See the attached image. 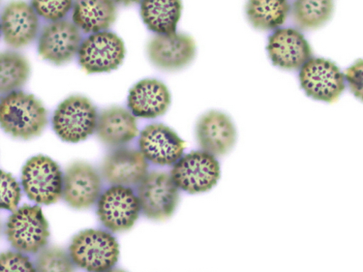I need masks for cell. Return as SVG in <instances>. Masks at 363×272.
I'll use <instances>...</instances> for the list:
<instances>
[{
    "label": "cell",
    "instance_id": "obj_1",
    "mask_svg": "<svg viewBox=\"0 0 363 272\" xmlns=\"http://www.w3.org/2000/svg\"><path fill=\"white\" fill-rule=\"evenodd\" d=\"M48 125V110L35 96L15 91L0 98V127L12 137L31 140Z\"/></svg>",
    "mask_w": 363,
    "mask_h": 272
},
{
    "label": "cell",
    "instance_id": "obj_2",
    "mask_svg": "<svg viewBox=\"0 0 363 272\" xmlns=\"http://www.w3.org/2000/svg\"><path fill=\"white\" fill-rule=\"evenodd\" d=\"M119 246L109 232L101 230H86L72 239L69 256L77 266L88 272H102L117 264Z\"/></svg>",
    "mask_w": 363,
    "mask_h": 272
},
{
    "label": "cell",
    "instance_id": "obj_3",
    "mask_svg": "<svg viewBox=\"0 0 363 272\" xmlns=\"http://www.w3.org/2000/svg\"><path fill=\"white\" fill-rule=\"evenodd\" d=\"M11 245L22 254H38L45 248L50 237L49 225L38 205L23 206L13 211L6 227Z\"/></svg>",
    "mask_w": 363,
    "mask_h": 272
},
{
    "label": "cell",
    "instance_id": "obj_4",
    "mask_svg": "<svg viewBox=\"0 0 363 272\" xmlns=\"http://www.w3.org/2000/svg\"><path fill=\"white\" fill-rule=\"evenodd\" d=\"M97 123L96 107L81 96H71L60 103L52 120L53 130L58 137L72 143L84 141L92 135Z\"/></svg>",
    "mask_w": 363,
    "mask_h": 272
},
{
    "label": "cell",
    "instance_id": "obj_5",
    "mask_svg": "<svg viewBox=\"0 0 363 272\" xmlns=\"http://www.w3.org/2000/svg\"><path fill=\"white\" fill-rule=\"evenodd\" d=\"M170 176L178 189L190 194L203 193L218 183L220 165L204 151H193L174 164Z\"/></svg>",
    "mask_w": 363,
    "mask_h": 272
},
{
    "label": "cell",
    "instance_id": "obj_6",
    "mask_svg": "<svg viewBox=\"0 0 363 272\" xmlns=\"http://www.w3.org/2000/svg\"><path fill=\"white\" fill-rule=\"evenodd\" d=\"M21 181L28 198L38 204L51 205L63 196V173L49 157L29 159L23 168Z\"/></svg>",
    "mask_w": 363,
    "mask_h": 272
},
{
    "label": "cell",
    "instance_id": "obj_7",
    "mask_svg": "<svg viewBox=\"0 0 363 272\" xmlns=\"http://www.w3.org/2000/svg\"><path fill=\"white\" fill-rule=\"evenodd\" d=\"M137 196L146 217L163 221L174 214L179 193L169 174L152 171L148 173L138 185Z\"/></svg>",
    "mask_w": 363,
    "mask_h": 272
},
{
    "label": "cell",
    "instance_id": "obj_8",
    "mask_svg": "<svg viewBox=\"0 0 363 272\" xmlns=\"http://www.w3.org/2000/svg\"><path fill=\"white\" fill-rule=\"evenodd\" d=\"M125 53L122 39L113 33L103 32L82 42L79 63L87 74L111 72L122 65Z\"/></svg>",
    "mask_w": 363,
    "mask_h": 272
},
{
    "label": "cell",
    "instance_id": "obj_9",
    "mask_svg": "<svg viewBox=\"0 0 363 272\" xmlns=\"http://www.w3.org/2000/svg\"><path fill=\"white\" fill-rule=\"evenodd\" d=\"M140 211L138 198L130 187L113 186L98 200L99 218L112 232L130 230L138 220Z\"/></svg>",
    "mask_w": 363,
    "mask_h": 272
},
{
    "label": "cell",
    "instance_id": "obj_10",
    "mask_svg": "<svg viewBox=\"0 0 363 272\" xmlns=\"http://www.w3.org/2000/svg\"><path fill=\"white\" fill-rule=\"evenodd\" d=\"M301 86L317 101L335 103L345 89V75L328 60L311 58L301 68Z\"/></svg>",
    "mask_w": 363,
    "mask_h": 272
},
{
    "label": "cell",
    "instance_id": "obj_11",
    "mask_svg": "<svg viewBox=\"0 0 363 272\" xmlns=\"http://www.w3.org/2000/svg\"><path fill=\"white\" fill-rule=\"evenodd\" d=\"M81 43L80 30L74 23L67 20L50 22L40 34L38 52L42 58L60 66L71 62Z\"/></svg>",
    "mask_w": 363,
    "mask_h": 272
},
{
    "label": "cell",
    "instance_id": "obj_12",
    "mask_svg": "<svg viewBox=\"0 0 363 272\" xmlns=\"http://www.w3.org/2000/svg\"><path fill=\"white\" fill-rule=\"evenodd\" d=\"M138 144L146 161L162 166L174 165L183 157L186 147L185 141L162 124L147 126L140 133Z\"/></svg>",
    "mask_w": 363,
    "mask_h": 272
},
{
    "label": "cell",
    "instance_id": "obj_13",
    "mask_svg": "<svg viewBox=\"0 0 363 272\" xmlns=\"http://www.w3.org/2000/svg\"><path fill=\"white\" fill-rule=\"evenodd\" d=\"M102 180L98 171L89 164L76 162L64 176L63 197L73 208L92 207L101 196Z\"/></svg>",
    "mask_w": 363,
    "mask_h": 272
},
{
    "label": "cell",
    "instance_id": "obj_14",
    "mask_svg": "<svg viewBox=\"0 0 363 272\" xmlns=\"http://www.w3.org/2000/svg\"><path fill=\"white\" fill-rule=\"evenodd\" d=\"M147 51L150 62L165 71H176L189 65L196 52L193 38L185 34L157 35L149 42Z\"/></svg>",
    "mask_w": 363,
    "mask_h": 272
},
{
    "label": "cell",
    "instance_id": "obj_15",
    "mask_svg": "<svg viewBox=\"0 0 363 272\" xmlns=\"http://www.w3.org/2000/svg\"><path fill=\"white\" fill-rule=\"evenodd\" d=\"M0 27L9 46L14 49L23 48L32 44L38 37L39 17L32 6L14 2L4 9Z\"/></svg>",
    "mask_w": 363,
    "mask_h": 272
},
{
    "label": "cell",
    "instance_id": "obj_16",
    "mask_svg": "<svg viewBox=\"0 0 363 272\" xmlns=\"http://www.w3.org/2000/svg\"><path fill=\"white\" fill-rule=\"evenodd\" d=\"M236 136L231 118L220 111H208L197 123L196 137L200 147L215 157L228 154L235 144Z\"/></svg>",
    "mask_w": 363,
    "mask_h": 272
},
{
    "label": "cell",
    "instance_id": "obj_17",
    "mask_svg": "<svg viewBox=\"0 0 363 272\" xmlns=\"http://www.w3.org/2000/svg\"><path fill=\"white\" fill-rule=\"evenodd\" d=\"M267 50L274 66L297 70L312 58L310 44L297 30L280 28L269 38Z\"/></svg>",
    "mask_w": 363,
    "mask_h": 272
},
{
    "label": "cell",
    "instance_id": "obj_18",
    "mask_svg": "<svg viewBox=\"0 0 363 272\" xmlns=\"http://www.w3.org/2000/svg\"><path fill=\"white\" fill-rule=\"evenodd\" d=\"M148 164L139 150L119 148L105 159L102 174L108 183L130 187L139 185L148 174Z\"/></svg>",
    "mask_w": 363,
    "mask_h": 272
},
{
    "label": "cell",
    "instance_id": "obj_19",
    "mask_svg": "<svg viewBox=\"0 0 363 272\" xmlns=\"http://www.w3.org/2000/svg\"><path fill=\"white\" fill-rule=\"evenodd\" d=\"M171 104L167 86L157 79H144L130 91L128 105L135 117L156 118L165 114Z\"/></svg>",
    "mask_w": 363,
    "mask_h": 272
},
{
    "label": "cell",
    "instance_id": "obj_20",
    "mask_svg": "<svg viewBox=\"0 0 363 272\" xmlns=\"http://www.w3.org/2000/svg\"><path fill=\"white\" fill-rule=\"evenodd\" d=\"M96 131L100 140L110 146L127 144L139 134L137 120L132 113L116 106L101 113L98 117Z\"/></svg>",
    "mask_w": 363,
    "mask_h": 272
},
{
    "label": "cell",
    "instance_id": "obj_21",
    "mask_svg": "<svg viewBox=\"0 0 363 272\" xmlns=\"http://www.w3.org/2000/svg\"><path fill=\"white\" fill-rule=\"evenodd\" d=\"M116 18V6L113 1H77L73 6V22L84 33L106 32Z\"/></svg>",
    "mask_w": 363,
    "mask_h": 272
},
{
    "label": "cell",
    "instance_id": "obj_22",
    "mask_svg": "<svg viewBox=\"0 0 363 272\" xmlns=\"http://www.w3.org/2000/svg\"><path fill=\"white\" fill-rule=\"evenodd\" d=\"M183 5L177 0L172 1H143L140 15L147 28L158 35L176 33Z\"/></svg>",
    "mask_w": 363,
    "mask_h": 272
},
{
    "label": "cell",
    "instance_id": "obj_23",
    "mask_svg": "<svg viewBox=\"0 0 363 272\" xmlns=\"http://www.w3.org/2000/svg\"><path fill=\"white\" fill-rule=\"evenodd\" d=\"M291 9L286 0H252L246 6L250 23L262 30H272L284 24Z\"/></svg>",
    "mask_w": 363,
    "mask_h": 272
},
{
    "label": "cell",
    "instance_id": "obj_24",
    "mask_svg": "<svg viewBox=\"0 0 363 272\" xmlns=\"http://www.w3.org/2000/svg\"><path fill=\"white\" fill-rule=\"evenodd\" d=\"M30 70L23 55L14 51L0 52V95L18 91L26 83Z\"/></svg>",
    "mask_w": 363,
    "mask_h": 272
},
{
    "label": "cell",
    "instance_id": "obj_25",
    "mask_svg": "<svg viewBox=\"0 0 363 272\" xmlns=\"http://www.w3.org/2000/svg\"><path fill=\"white\" fill-rule=\"evenodd\" d=\"M334 8V2L329 0H298L293 4L292 16L301 29H315L330 18Z\"/></svg>",
    "mask_w": 363,
    "mask_h": 272
},
{
    "label": "cell",
    "instance_id": "obj_26",
    "mask_svg": "<svg viewBox=\"0 0 363 272\" xmlns=\"http://www.w3.org/2000/svg\"><path fill=\"white\" fill-rule=\"evenodd\" d=\"M37 272H75L69 254L57 247H48L39 252L35 262Z\"/></svg>",
    "mask_w": 363,
    "mask_h": 272
},
{
    "label": "cell",
    "instance_id": "obj_27",
    "mask_svg": "<svg viewBox=\"0 0 363 272\" xmlns=\"http://www.w3.org/2000/svg\"><path fill=\"white\" fill-rule=\"evenodd\" d=\"M21 198L19 183L12 174L0 170V209L15 211Z\"/></svg>",
    "mask_w": 363,
    "mask_h": 272
},
{
    "label": "cell",
    "instance_id": "obj_28",
    "mask_svg": "<svg viewBox=\"0 0 363 272\" xmlns=\"http://www.w3.org/2000/svg\"><path fill=\"white\" fill-rule=\"evenodd\" d=\"M32 7L38 16L55 22L64 20L74 6L72 1H33Z\"/></svg>",
    "mask_w": 363,
    "mask_h": 272
},
{
    "label": "cell",
    "instance_id": "obj_29",
    "mask_svg": "<svg viewBox=\"0 0 363 272\" xmlns=\"http://www.w3.org/2000/svg\"><path fill=\"white\" fill-rule=\"evenodd\" d=\"M0 272H37L31 259L18 251L0 254Z\"/></svg>",
    "mask_w": 363,
    "mask_h": 272
},
{
    "label": "cell",
    "instance_id": "obj_30",
    "mask_svg": "<svg viewBox=\"0 0 363 272\" xmlns=\"http://www.w3.org/2000/svg\"><path fill=\"white\" fill-rule=\"evenodd\" d=\"M345 77L349 83L352 93L359 99L363 98V62L357 60L356 64L345 72Z\"/></svg>",
    "mask_w": 363,
    "mask_h": 272
},
{
    "label": "cell",
    "instance_id": "obj_31",
    "mask_svg": "<svg viewBox=\"0 0 363 272\" xmlns=\"http://www.w3.org/2000/svg\"><path fill=\"white\" fill-rule=\"evenodd\" d=\"M102 272H127L126 271L121 268H112L108 270L102 271Z\"/></svg>",
    "mask_w": 363,
    "mask_h": 272
},
{
    "label": "cell",
    "instance_id": "obj_32",
    "mask_svg": "<svg viewBox=\"0 0 363 272\" xmlns=\"http://www.w3.org/2000/svg\"><path fill=\"white\" fill-rule=\"evenodd\" d=\"M1 230H2V225H1V222H0V234H1Z\"/></svg>",
    "mask_w": 363,
    "mask_h": 272
},
{
    "label": "cell",
    "instance_id": "obj_33",
    "mask_svg": "<svg viewBox=\"0 0 363 272\" xmlns=\"http://www.w3.org/2000/svg\"><path fill=\"white\" fill-rule=\"evenodd\" d=\"M0 35H1V27H0Z\"/></svg>",
    "mask_w": 363,
    "mask_h": 272
}]
</instances>
